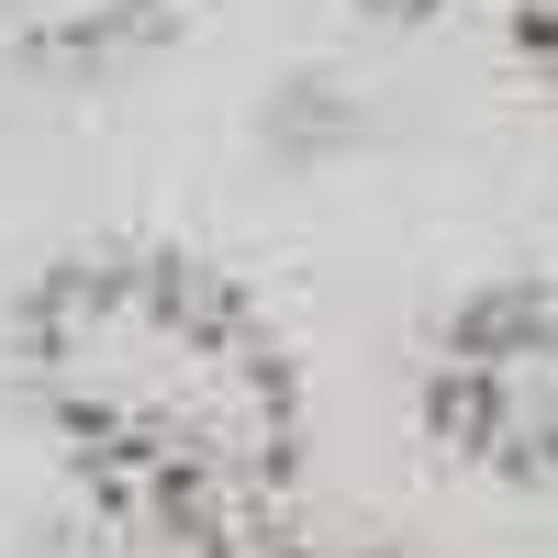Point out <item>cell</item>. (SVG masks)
<instances>
[{
    "label": "cell",
    "instance_id": "cell-1",
    "mask_svg": "<svg viewBox=\"0 0 558 558\" xmlns=\"http://www.w3.org/2000/svg\"><path fill=\"white\" fill-rule=\"evenodd\" d=\"M23 391L134 514H246L291 481L302 391L268 313L179 246H78L23 291Z\"/></svg>",
    "mask_w": 558,
    "mask_h": 558
},
{
    "label": "cell",
    "instance_id": "cell-2",
    "mask_svg": "<svg viewBox=\"0 0 558 558\" xmlns=\"http://www.w3.org/2000/svg\"><path fill=\"white\" fill-rule=\"evenodd\" d=\"M436 436L502 481H558V291L547 279L458 302V324L436 336Z\"/></svg>",
    "mask_w": 558,
    "mask_h": 558
},
{
    "label": "cell",
    "instance_id": "cell-3",
    "mask_svg": "<svg viewBox=\"0 0 558 558\" xmlns=\"http://www.w3.org/2000/svg\"><path fill=\"white\" fill-rule=\"evenodd\" d=\"M191 0H0V57L34 78H101L179 34Z\"/></svg>",
    "mask_w": 558,
    "mask_h": 558
},
{
    "label": "cell",
    "instance_id": "cell-4",
    "mask_svg": "<svg viewBox=\"0 0 558 558\" xmlns=\"http://www.w3.org/2000/svg\"><path fill=\"white\" fill-rule=\"evenodd\" d=\"M525 34L547 45V68H558V0H536V12H525Z\"/></svg>",
    "mask_w": 558,
    "mask_h": 558
},
{
    "label": "cell",
    "instance_id": "cell-5",
    "mask_svg": "<svg viewBox=\"0 0 558 558\" xmlns=\"http://www.w3.org/2000/svg\"><path fill=\"white\" fill-rule=\"evenodd\" d=\"M368 12H391V23H413V12H436V0H368Z\"/></svg>",
    "mask_w": 558,
    "mask_h": 558
}]
</instances>
